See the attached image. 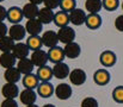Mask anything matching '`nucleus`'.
Listing matches in <instances>:
<instances>
[{"mask_svg":"<svg viewBox=\"0 0 123 107\" xmlns=\"http://www.w3.org/2000/svg\"><path fill=\"white\" fill-rule=\"evenodd\" d=\"M122 10H123V2H122Z\"/></svg>","mask_w":123,"mask_h":107,"instance_id":"nucleus-44","label":"nucleus"},{"mask_svg":"<svg viewBox=\"0 0 123 107\" xmlns=\"http://www.w3.org/2000/svg\"><path fill=\"white\" fill-rule=\"evenodd\" d=\"M38 77H37V75H34V74H29V75H25L24 77H23V84H24V87L25 88H28V89H34V88H36L40 83H38Z\"/></svg>","mask_w":123,"mask_h":107,"instance_id":"nucleus-28","label":"nucleus"},{"mask_svg":"<svg viewBox=\"0 0 123 107\" xmlns=\"http://www.w3.org/2000/svg\"><path fill=\"white\" fill-rule=\"evenodd\" d=\"M29 46L26 43H22V42H18L16 43L12 52L13 55L16 56V58L18 60H23V58H28V55H29Z\"/></svg>","mask_w":123,"mask_h":107,"instance_id":"nucleus-16","label":"nucleus"},{"mask_svg":"<svg viewBox=\"0 0 123 107\" xmlns=\"http://www.w3.org/2000/svg\"><path fill=\"white\" fill-rule=\"evenodd\" d=\"M115 28L120 32H123V14H120L115 20Z\"/></svg>","mask_w":123,"mask_h":107,"instance_id":"nucleus-37","label":"nucleus"},{"mask_svg":"<svg viewBox=\"0 0 123 107\" xmlns=\"http://www.w3.org/2000/svg\"><path fill=\"white\" fill-rule=\"evenodd\" d=\"M81 107H98V101L92 96H87L81 101Z\"/></svg>","mask_w":123,"mask_h":107,"instance_id":"nucleus-34","label":"nucleus"},{"mask_svg":"<svg viewBox=\"0 0 123 107\" xmlns=\"http://www.w3.org/2000/svg\"><path fill=\"white\" fill-rule=\"evenodd\" d=\"M43 107H55L54 105H50V104H48V105H44Z\"/></svg>","mask_w":123,"mask_h":107,"instance_id":"nucleus-41","label":"nucleus"},{"mask_svg":"<svg viewBox=\"0 0 123 107\" xmlns=\"http://www.w3.org/2000/svg\"><path fill=\"white\" fill-rule=\"evenodd\" d=\"M57 37H59V40L66 45V44H69V43L74 42V39H75V31H74L73 28L63 26V28L59 29Z\"/></svg>","mask_w":123,"mask_h":107,"instance_id":"nucleus-1","label":"nucleus"},{"mask_svg":"<svg viewBox=\"0 0 123 107\" xmlns=\"http://www.w3.org/2000/svg\"><path fill=\"white\" fill-rule=\"evenodd\" d=\"M69 81L72 84H75V86H81L85 83L86 81V73L80 69V68H77V69H73L69 74Z\"/></svg>","mask_w":123,"mask_h":107,"instance_id":"nucleus-10","label":"nucleus"},{"mask_svg":"<svg viewBox=\"0 0 123 107\" xmlns=\"http://www.w3.org/2000/svg\"><path fill=\"white\" fill-rule=\"evenodd\" d=\"M2 1H4V0H0V2H2Z\"/></svg>","mask_w":123,"mask_h":107,"instance_id":"nucleus-43","label":"nucleus"},{"mask_svg":"<svg viewBox=\"0 0 123 107\" xmlns=\"http://www.w3.org/2000/svg\"><path fill=\"white\" fill-rule=\"evenodd\" d=\"M16 56L13 55V52H1L0 55V66L4 67L5 69H10L13 68L16 64Z\"/></svg>","mask_w":123,"mask_h":107,"instance_id":"nucleus-18","label":"nucleus"},{"mask_svg":"<svg viewBox=\"0 0 123 107\" xmlns=\"http://www.w3.org/2000/svg\"><path fill=\"white\" fill-rule=\"evenodd\" d=\"M38 80L41 82H47V81H50V79L54 76L53 74V68H49L48 66H44V67H41L37 69V73H36Z\"/></svg>","mask_w":123,"mask_h":107,"instance_id":"nucleus-27","label":"nucleus"},{"mask_svg":"<svg viewBox=\"0 0 123 107\" xmlns=\"http://www.w3.org/2000/svg\"><path fill=\"white\" fill-rule=\"evenodd\" d=\"M120 5L118 0H103V7L108 11H115Z\"/></svg>","mask_w":123,"mask_h":107,"instance_id":"nucleus-33","label":"nucleus"},{"mask_svg":"<svg viewBox=\"0 0 123 107\" xmlns=\"http://www.w3.org/2000/svg\"><path fill=\"white\" fill-rule=\"evenodd\" d=\"M53 74L56 79H60V80H63L66 77L69 76L71 71H69V68L66 63L63 62H60V63H56L54 67H53Z\"/></svg>","mask_w":123,"mask_h":107,"instance_id":"nucleus-11","label":"nucleus"},{"mask_svg":"<svg viewBox=\"0 0 123 107\" xmlns=\"http://www.w3.org/2000/svg\"><path fill=\"white\" fill-rule=\"evenodd\" d=\"M54 23L56 26L59 28H63V26H68L69 23V14L65 11H59L57 13H55L54 16Z\"/></svg>","mask_w":123,"mask_h":107,"instance_id":"nucleus-25","label":"nucleus"},{"mask_svg":"<svg viewBox=\"0 0 123 107\" xmlns=\"http://www.w3.org/2000/svg\"><path fill=\"white\" fill-rule=\"evenodd\" d=\"M86 13L84 10L80 8H75L73 10L72 12H69V22L73 24V25H82L86 23Z\"/></svg>","mask_w":123,"mask_h":107,"instance_id":"nucleus-6","label":"nucleus"},{"mask_svg":"<svg viewBox=\"0 0 123 107\" xmlns=\"http://www.w3.org/2000/svg\"><path fill=\"white\" fill-rule=\"evenodd\" d=\"M19 98H20V102L24 104L25 106H29V105H34L35 101H36V93L34 92V89H28L25 88L24 90L20 92L19 94Z\"/></svg>","mask_w":123,"mask_h":107,"instance_id":"nucleus-15","label":"nucleus"},{"mask_svg":"<svg viewBox=\"0 0 123 107\" xmlns=\"http://www.w3.org/2000/svg\"><path fill=\"white\" fill-rule=\"evenodd\" d=\"M26 35V29L25 26L20 24H13L8 29V36L14 40V42H20Z\"/></svg>","mask_w":123,"mask_h":107,"instance_id":"nucleus-3","label":"nucleus"},{"mask_svg":"<svg viewBox=\"0 0 123 107\" xmlns=\"http://www.w3.org/2000/svg\"><path fill=\"white\" fill-rule=\"evenodd\" d=\"M23 14H24V18H26L28 20L30 19H36L38 17V13H40V8L37 5L35 4H31V2H28L23 6Z\"/></svg>","mask_w":123,"mask_h":107,"instance_id":"nucleus-12","label":"nucleus"},{"mask_svg":"<svg viewBox=\"0 0 123 107\" xmlns=\"http://www.w3.org/2000/svg\"><path fill=\"white\" fill-rule=\"evenodd\" d=\"M16 43L10 36H5L0 38V51L1 52H12Z\"/></svg>","mask_w":123,"mask_h":107,"instance_id":"nucleus-26","label":"nucleus"},{"mask_svg":"<svg viewBox=\"0 0 123 107\" xmlns=\"http://www.w3.org/2000/svg\"><path fill=\"white\" fill-rule=\"evenodd\" d=\"M34 63L30 58H23V60H19L18 63H17V68L18 70L20 71L23 75H29V74H32L34 70Z\"/></svg>","mask_w":123,"mask_h":107,"instance_id":"nucleus-19","label":"nucleus"},{"mask_svg":"<svg viewBox=\"0 0 123 107\" xmlns=\"http://www.w3.org/2000/svg\"><path fill=\"white\" fill-rule=\"evenodd\" d=\"M103 7L102 0H86L85 1V8L90 13H98Z\"/></svg>","mask_w":123,"mask_h":107,"instance_id":"nucleus-29","label":"nucleus"},{"mask_svg":"<svg viewBox=\"0 0 123 107\" xmlns=\"http://www.w3.org/2000/svg\"><path fill=\"white\" fill-rule=\"evenodd\" d=\"M99 62L104 67H112L116 63V54L111 50L103 51L99 56Z\"/></svg>","mask_w":123,"mask_h":107,"instance_id":"nucleus-14","label":"nucleus"},{"mask_svg":"<svg viewBox=\"0 0 123 107\" xmlns=\"http://www.w3.org/2000/svg\"><path fill=\"white\" fill-rule=\"evenodd\" d=\"M0 107H18V104L16 102L14 99H5L1 102Z\"/></svg>","mask_w":123,"mask_h":107,"instance_id":"nucleus-36","label":"nucleus"},{"mask_svg":"<svg viewBox=\"0 0 123 107\" xmlns=\"http://www.w3.org/2000/svg\"><path fill=\"white\" fill-rule=\"evenodd\" d=\"M48 57H49V61L53 62V63H60L63 61V58L66 57L65 55V51L63 49H61L60 46H54L51 49H49L48 51Z\"/></svg>","mask_w":123,"mask_h":107,"instance_id":"nucleus-13","label":"nucleus"},{"mask_svg":"<svg viewBox=\"0 0 123 107\" xmlns=\"http://www.w3.org/2000/svg\"><path fill=\"white\" fill-rule=\"evenodd\" d=\"M25 107H38V106H37V105H35V104H34V105H29V106H25Z\"/></svg>","mask_w":123,"mask_h":107,"instance_id":"nucleus-42","label":"nucleus"},{"mask_svg":"<svg viewBox=\"0 0 123 107\" xmlns=\"http://www.w3.org/2000/svg\"><path fill=\"white\" fill-rule=\"evenodd\" d=\"M30 60L32 61L34 66H36V67H38V68L44 67V66L47 64L48 60H49V57H48V52H45V51L42 50V49L36 50V51H34V52L31 54Z\"/></svg>","mask_w":123,"mask_h":107,"instance_id":"nucleus-2","label":"nucleus"},{"mask_svg":"<svg viewBox=\"0 0 123 107\" xmlns=\"http://www.w3.org/2000/svg\"><path fill=\"white\" fill-rule=\"evenodd\" d=\"M20 75H22V73L18 70V68L13 67V68H10V69L5 70L4 77L8 83H17L20 80Z\"/></svg>","mask_w":123,"mask_h":107,"instance_id":"nucleus-23","label":"nucleus"},{"mask_svg":"<svg viewBox=\"0 0 123 107\" xmlns=\"http://www.w3.org/2000/svg\"><path fill=\"white\" fill-rule=\"evenodd\" d=\"M23 18H24V14H23V10L20 7L12 6L11 8L7 10V19H8L10 23H12V24H19Z\"/></svg>","mask_w":123,"mask_h":107,"instance_id":"nucleus-7","label":"nucleus"},{"mask_svg":"<svg viewBox=\"0 0 123 107\" xmlns=\"http://www.w3.org/2000/svg\"><path fill=\"white\" fill-rule=\"evenodd\" d=\"M57 42H59L57 32H55L53 30L45 31L42 35V43H43V45L44 46H48L49 49H51L54 46H57Z\"/></svg>","mask_w":123,"mask_h":107,"instance_id":"nucleus-4","label":"nucleus"},{"mask_svg":"<svg viewBox=\"0 0 123 107\" xmlns=\"http://www.w3.org/2000/svg\"><path fill=\"white\" fill-rule=\"evenodd\" d=\"M60 7H61V11H65V12H72L73 10H75V0H61L60 2Z\"/></svg>","mask_w":123,"mask_h":107,"instance_id":"nucleus-31","label":"nucleus"},{"mask_svg":"<svg viewBox=\"0 0 123 107\" xmlns=\"http://www.w3.org/2000/svg\"><path fill=\"white\" fill-rule=\"evenodd\" d=\"M60 2H61V0H44L43 1L44 7L50 8V10H54V8L59 7L60 6Z\"/></svg>","mask_w":123,"mask_h":107,"instance_id":"nucleus-35","label":"nucleus"},{"mask_svg":"<svg viewBox=\"0 0 123 107\" xmlns=\"http://www.w3.org/2000/svg\"><path fill=\"white\" fill-rule=\"evenodd\" d=\"M26 44H28L29 49L32 50V51L40 50L42 48V45H43L42 37H40V36H30L28 38V40H26Z\"/></svg>","mask_w":123,"mask_h":107,"instance_id":"nucleus-30","label":"nucleus"},{"mask_svg":"<svg viewBox=\"0 0 123 107\" xmlns=\"http://www.w3.org/2000/svg\"><path fill=\"white\" fill-rule=\"evenodd\" d=\"M7 32H8V30H7V26H6L4 23H0V38L5 37V36L7 35Z\"/></svg>","mask_w":123,"mask_h":107,"instance_id":"nucleus-39","label":"nucleus"},{"mask_svg":"<svg viewBox=\"0 0 123 107\" xmlns=\"http://www.w3.org/2000/svg\"><path fill=\"white\" fill-rule=\"evenodd\" d=\"M55 92L53 84L47 81V82H40V84L37 86V93L40 94L42 98H50L53 95V93Z\"/></svg>","mask_w":123,"mask_h":107,"instance_id":"nucleus-20","label":"nucleus"},{"mask_svg":"<svg viewBox=\"0 0 123 107\" xmlns=\"http://www.w3.org/2000/svg\"><path fill=\"white\" fill-rule=\"evenodd\" d=\"M93 81L99 84V86H104L110 81V74L109 71H106L105 69H98L93 74Z\"/></svg>","mask_w":123,"mask_h":107,"instance_id":"nucleus-21","label":"nucleus"},{"mask_svg":"<svg viewBox=\"0 0 123 107\" xmlns=\"http://www.w3.org/2000/svg\"><path fill=\"white\" fill-rule=\"evenodd\" d=\"M63 51H65L66 57H68V58H72V60H73V58H77V57L80 55L81 49H80V45H79L78 43L73 42V43L66 44V45H65V48H63Z\"/></svg>","mask_w":123,"mask_h":107,"instance_id":"nucleus-17","label":"nucleus"},{"mask_svg":"<svg viewBox=\"0 0 123 107\" xmlns=\"http://www.w3.org/2000/svg\"><path fill=\"white\" fill-rule=\"evenodd\" d=\"M112 99L116 102L123 104V86H118L112 90Z\"/></svg>","mask_w":123,"mask_h":107,"instance_id":"nucleus-32","label":"nucleus"},{"mask_svg":"<svg viewBox=\"0 0 123 107\" xmlns=\"http://www.w3.org/2000/svg\"><path fill=\"white\" fill-rule=\"evenodd\" d=\"M5 18H7V10L0 5V23H4Z\"/></svg>","mask_w":123,"mask_h":107,"instance_id":"nucleus-38","label":"nucleus"},{"mask_svg":"<svg viewBox=\"0 0 123 107\" xmlns=\"http://www.w3.org/2000/svg\"><path fill=\"white\" fill-rule=\"evenodd\" d=\"M25 29H26V32L30 36H38L40 32L42 31V29H43V24L38 20V18L30 19V20L26 22Z\"/></svg>","mask_w":123,"mask_h":107,"instance_id":"nucleus-9","label":"nucleus"},{"mask_svg":"<svg viewBox=\"0 0 123 107\" xmlns=\"http://www.w3.org/2000/svg\"><path fill=\"white\" fill-rule=\"evenodd\" d=\"M1 94L5 99H16L19 95V88L16 83H6L1 88Z\"/></svg>","mask_w":123,"mask_h":107,"instance_id":"nucleus-5","label":"nucleus"},{"mask_svg":"<svg viewBox=\"0 0 123 107\" xmlns=\"http://www.w3.org/2000/svg\"><path fill=\"white\" fill-rule=\"evenodd\" d=\"M54 16H55V13L53 12V10L43 7V8L40 10V13H38L37 18L42 24H49V23L54 22Z\"/></svg>","mask_w":123,"mask_h":107,"instance_id":"nucleus-24","label":"nucleus"},{"mask_svg":"<svg viewBox=\"0 0 123 107\" xmlns=\"http://www.w3.org/2000/svg\"><path fill=\"white\" fill-rule=\"evenodd\" d=\"M86 26L91 30H97L102 25V18L98 13H90L86 18Z\"/></svg>","mask_w":123,"mask_h":107,"instance_id":"nucleus-22","label":"nucleus"},{"mask_svg":"<svg viewBox=\"0 0 123 107\" xmlns=\"http://www.w3.org/2000/svg\"><path fill=\"white\" fill-rule=\"evenodd\" d=\"M44 0H29V2H31V4H35V5H40L42 4Z\"/></svg>","mask_w":123,"mask_h":107,"instance_id":"nucleus-40","label":"nucleus"},{"mask_svg":"<svg viewBox=\"0 0 123 107\" xmlns=\"http://www.w3.org/2000/svg\"><path fill=\"white\" fill-rule=\"evenodd\" d=\"M55 95L60 100H67L72 96V87L68 83H60L55 88Z\"/></svg>","mask_w":123,"mask_h":107,"instance_id":"nucleus-8","label":"nucleus"}]
</instances>
